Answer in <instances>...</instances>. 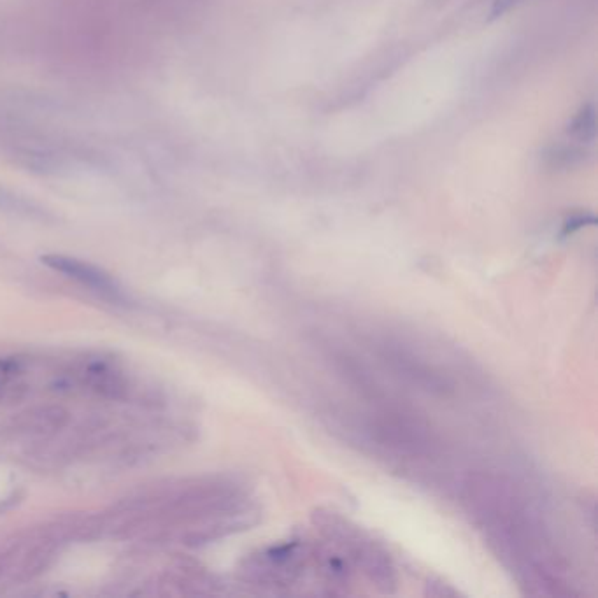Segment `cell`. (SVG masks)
<instances>
[{"label": "cell", "mask_w": 598, "mask_h": 598, "mask_svg": "<svg viewBox=\"0 0 598 598\" xmlns=\"http://www.w3.org/2000/svg\"><path fill=\"white\" fill-rule=\"evenodd\" d=\"M463 504L490 548L532 595H570V581L548 528L509 479L474 474L463 483Z\"/></svg>", "instance_id": "cell-1"}, {"label": "cell", "mask_w": 598, "mask_h": 598, "mask_svg": "<svg viewBox=\"0 0 598 598\" xmlns=\"http://www.w3.org/2000/svg\"><path fill=\"white\" fill-rule=\"evenodd\" d=\"M320 525L328 539H332L335 546L341 549L342 556L358 565L379 586H392L393 565L390 556L369 535L332 513L320 514Z\"/></svg>", "instance_id": "cell-2"}, {"label": "cell", "mask_w": 598, "mask_h": 598, "mask_svg": "<svg viewBox=\"0 0 598 598\" xmlns=\"http://www.w3.org/2000/svg\"><path fill=\"white\" fill-rule=\"evenodd\" d=\"M43 264L48 265L53 271L64 274L65 278L85 286L90 292H95L104 299L114 300V302L125 300L122 288L104 269H100L97 265L88 264L85 260L67 257V255H46L43 257Z\"/></svg>", "instance_id": "cell-3"}, {"label": "cell", "mask_w": 598, "mask_h": 598, "mask_svg": "<svg viewBox=\"0 0 598 598\" xmlns=\"http://www.w3.org/2000/svg\"><path fill=\"white\" fill-rule=\"evenodd\" d=\"M588 153L579 143H556L548 146L542 153V165L549 171H570L586 162Z\"/></svg>", "instance_id": "cell-4"}, {"label": "cell", "mask_w": 598, "mask_h": 598, "mask_svg": "<svg viewBox=\"0 0 598 598\" xmlns=\"http://www.w3.org/2000/svg\"><path fill=\"white\" fill-rule=\"evenodd\" d=\"M567 132L574 143L590 144L597 137V107L593 102H588L579 107L574 118L567 125Z\"/></svg>", "instance_id": "cell-5"}, {"label": "cell", "mask_w": 598, "mask_h": 598, "mask_svg": "<svg viewBox=\"0 0 598 598\" xmlns=\"http://www.w3.org/2000/svg\"><path fill=\"white\" fill-rule=\"evenodd\" d=\"M0 211L20 214V216H30V218H43V216H46V213L37 204L30 202L25 197H20L18 193L11 192L6 186L2 185H0Z\"/></svg>", "instance_id": "cell-6"}, {"label": "cell", "mask_w": 598, "mask_h": 598, "mask_svg": "<svg viewBox=\"0 0 598 598\" xmlns=\"http://www.w3.org/2000/svg\"><path fill=\"white\" fill-rule=\"evenodd\" d=\"M23 428L27 432H46V430H55V428L62 427V421L65 420L64 413L57 409L55 414H50V409H41V411H30V413L22 414Z\"/></svg>", "instance_id": "cell-7"}, {"label": "cell", "mask_w": 598, "mask_h": 598, "mask_svg": "<svg viewBox=\"0 0 598 598\" xmlns=\"http://www.w3.org/2000/svg\"><path fill=\"white\" fill-rule=\"evenodd\" d=\"M595 223V216L590 213H576L570 214L569 218L563 223V234H574L577 230L586 227V225H593Z\"/></svg>", "instance_id": "cell-8"}, {"label": "cell", "mask_w": 598, "mask_h": 598, "mask_svg": "<svg viewBox=\"0 0 598 598\" xmlns=\"http://www.w3.org/2000/svg\"><path fill=\"white\" fill-rule=\"evenodd\" d=\"M523 2H525V0H493L490 16H492L493 20H495V18H500V16L511 13L513 9L521 6Z\"/></svg>", "instance_id": "cell-9"}]
</instances>
